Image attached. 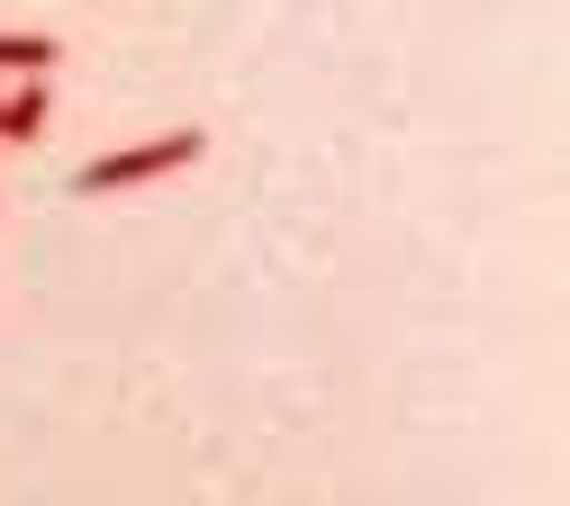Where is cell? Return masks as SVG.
<instances>
[{
  "label": "cell",
  "instance_id": "obj_1",
  "mask_svg": "<svg viewBox=\"0 0 570 506\" xmlns=\"http://www.w3.org/2000/svg\"><path fill=\"white\" fill-rule=\"evenodd\" d=\"M199 155H208V136H199V127H164V136H146V145H118V155H91V163L73 172V190H82V199H100V190H136V181L190 172Z\"/></svg>",
  "mask_w": 570,
  "mask_h": 506
},
{
  "label": "cell",
  "instance_id": "obj_3",
  "mask_svg": "<svg viewBox=\"0 0 570 506\" xmlns=\"http://www.w3.org/2000/svg\"><path fill=\"white\" fill-rule=\"evenodd\" d=\"M46 109H55L46 82H19L10 100H0V145H37V136H46Z\"/></svg>",
  "mask_w": 570,
  "mask_h": 506
},
{
  "label": "cell",
  "instance_id": "obj_2",
  "mask_svg": "<svg viewBox=\"0 0 570 506\" xmlns=\"http://www.w3.org/2000/svg\"><path fill=\"white\" fill-rule=\"evenodd\" d=\"M63 54V37H37V28H0V72L19 82H46V63Z\"/></svg>",
  "mask_w": 570,
  "mask_h": 506
}]
</instances>
